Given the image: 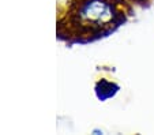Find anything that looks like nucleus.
<instances>
[{"label":"nucleus","instance_id":"nucleus-2","mask_svg":"<svg viewBox=\"0 0 154 135\" xmlns=\"http://www.w3.org/2000/svg\"><path fill=\"white\" fill-rule=\"evenodd\" d=\"M117 86L112 82H108V81H100L97 83V96H98L100 100H105V98H109L112 96H115V93L117 91Z\"/></svg>","mask_w":154,"mask_h":135},{"label":"nucleus","instance_id":"nucleus-1","mask_svg":"<svg viewBox=\"0 0 154 135\" xmlns=\"http://www.w3.org/2000/svg\"><path fill=\"white\" fill-rule=\"evenodd\" d=\"M119 18L120 12L113 0H74L68 11L67 25L60 26L68 27L78 40L82 37L91 38V35H98L116 25Z\"/></svg>","mask_w":154,"mask_h":135}]
</instances>
